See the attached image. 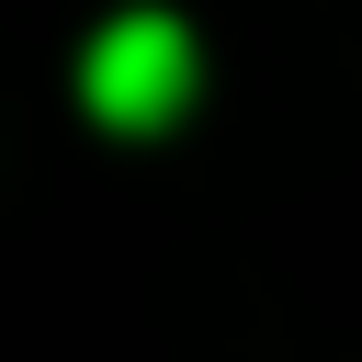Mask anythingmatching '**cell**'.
<instances>
[{"label": "cell", "instance_id": "cell-1", "mask_svg": "<svg viewBox=\"0 0 362 362\" xmlns=\"http://www.w3.org/2000/svg\"><path fill=\"white\" fill-rule=\"evenodd\" d=\"M79 102H90L102 124H170V113L192 102V34H181L170 11L102 23L90 57H79Z\"/></svg>", "mask_w": 362, "mask_h": 362}]
</instances>
